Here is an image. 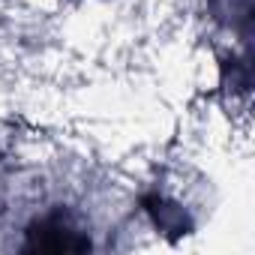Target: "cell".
I'll return each instance as SVG.
<instances>
[{"instance_id": "cell-1", "label": "cell", "mask_w": 255, "mask_h": 255, "mask_svg": "<svg viewBox=\"0 0 255 255\" xmlns=\"http://www.w3.org/2000/svg\"><path fill=\"white\" fill-rule=\"evenodd\" d=\"M24 249H45V252H84L90 249V237L72 225L66 213H48L27 225Z\"/></svg>"}]
</instances>
